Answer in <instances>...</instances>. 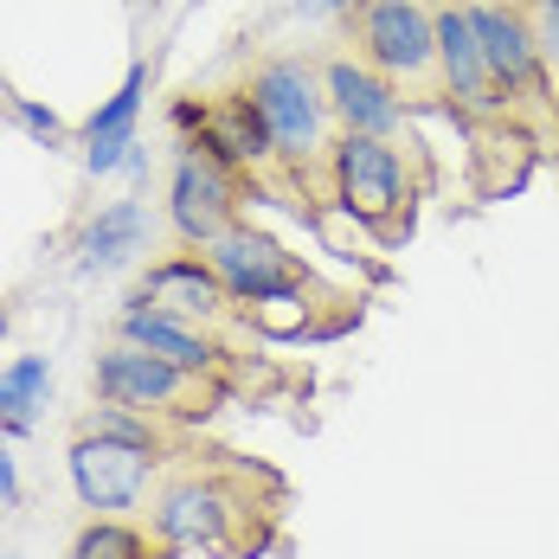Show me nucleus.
Here are the masks:
<instances>
[{
    "label": "nucleus",
    "mask_w": 559,
    "mask_h": 559,
    "mask_svg": "<svg viewBox=\"0 0 559 559\" xmlns=\"http://www.w3.org/2000/svg\"><path fill=\"white\" fill-rule=\"evenodd\" d=\"M469 7V26L483 39V58H489V78L508 104V122L527 135V142H547L559 129V97L547 84V64L534 52V33H527V13L521 0H463Z\"/></svg>",
    "instance_id": "obj_5"
},
{
    "label": "nucleus",
    "mask_w": 559,
    "mask_h": 559,
    "mask_svg": "<svg viewBox=\"0 0 559 559\" xmlns=\"http://www.w3.org/2000/svg\"><path fill=\"white\" fill-rule=\"evenodd\" d=\"M296 13H309V20H316V13H354V0H302Z\"/></svg>",
    "instance_id": "obj_22"
},
{
    "label": "nucleus",
    "mask_w": 559,
    "mask_h": 559,
    "mask_svg": "<svg viewBox=\"0 0 559 559\" xmlns=\"http://www.w3.org/2000/svg\"><path fill=\"white\" fill-rule=\"evenodd\" d=\"M7 335H13V309L0 302V347H7Z\"/></svg>",
    "instance_id": "obj_24"
},
{
    "label": "nucleus",
    "mask_w": 559,
    "mask_h": 559,
    "mask_svg": "<svg viewBox=\"0 0 559 559\" xmlns=\"http://www.w3.org/2000/svg\"><path fill=\"white\" fill-rule=\"evenodd\" d=\"M7 110H13V122L33 135V142H64V116L58 110H46V104H33V97H7Z\"/></svg>",
    "instance_id": "obj_20"
},
{
    "label": "nucleus",
    "mask_w": 559,
    "mask_h": 559,
    "mask_svg": "<svg viewBox=\"0 0 559 559\" xmlns=\"http://www.w3.org/2000/svg\"><path fill=\"white\" fill-rule=\"evenodd\" d=\"M258 116H264V129H271V148H277V174L309 200V213L322 206V200H335L329 193V168H335V110H329V84H322V64L302 52H271L258 58L251 71H245V84H238ZM296 200V206H302Z\"/></svg>",
    "instance_id": "obj_2"
},
{
    "label": "nucleus",
    "mask_w": 559,
    "mask_h": 559,
    "mask_svg": "<svg viewBox=\"0 0 559 559\" xmlns=\"http://www.w3.org/2000/svg\"><path fill=\"white\" fill-rule=\"evenodd\" d=\"M347 39H354V58H367L405 104L444 97V78H438V0H354Z\"/></svg>",
    "instance_id": "obj_4"
},
{
    "label": "nucleus",
    "mask_w": 559,
    "mask_h": 559,
    "mask_svg": "<svg viewBox=\"0 0 559 559\" xmlns=\"http://www.w3.org/2000/svg\"><path fill=\"white\" fill-rule=\"evenodd\" d=\"M148 58H135L129 71H122V84H116L110 97L91 110V122H84V174H122V162H129V148H135V122H142V104H148Z\"/></svg>",
    "instance_id": "obj_14"
},
{
    "label": "nucleus",
    "mask_w": 559,
    "mask_h": 559,
    "mask_svg": "<svg viewBox=\"0 0 559 559\" xmlns=\"http://www.w3.org/2000/svg\"><path fill=\"white\" fill-rule=\"evenodd\" d=\"M206 264L219 271V283L231 289L238 309H264V302H277V296L316 289V271H309L296 251H283L271 231H258V225H245V219L206 245Z\"/></svg>",
    "instance_id": "obj_8"
},
{
    "label": "nucleus",
    "mask_w": 559,
    "mask_h": 559,
    "mask_svg": "<svg viewBox=\"0 0 559 559\" xmlns=\"http://www.w3.org/2000/svg\"><path fill=\"white\" fill-rule=\"evenodd\" d=\"M0 559H20V554H0Z\"/></svg>",
    "instance_id": "obj_25"
},
{
    "label": "nucleus",
    "mask_w": 559,
    "mask_h": 559,
    "mask_svg": "<svg viewBox=\"0 0 559 559\" xmlns=\"http://www.w3.org/2000/svg\"><path fill=\"white\" fill-rule=\"evenodd\" d=\"M78 277H110L122 264H135L148 251V206L142 200H110L104 213H91L78 231Z\"/></svg>",
    "instance_id": "obj_15"
},
{
    "label": "nucleus",
    "mask_w": 559,
    "mask_h": 559,
    "mask_svg": "<svg viewBox=\"0 0 559 559\" xmlns=\"http://www.w3.org/2000/svg\"><path fill=\"white\" fill-rule=\"evenodd\" d=\"M46 399H52V360H46V354H13V360L0 367V438H7V444L33 438Z\"/></svg>",
    "instance_id": "obj_16"
},
{
    "label": "nucleus",
    "mask_w": 559,
    "mask_h": 559,
    "mask_svg": "<svg viewBox=\"0 0 559 559\" xmlns=\"http://www.w3.org/2000/svg\"><path fill=\"white\" fill-rule=\"evenodd\" d=\"M116 341H129V347H142V354H155V360H168V367H180V373H200V380L231 386V347L213 341V329H193V322H174V316H162V309L122 302Z\"/></svg>",
    "instance_id": "obj_13"
},
{
    "label": "nucleus",
    "mask_w": 559,
    "mask_h": 559,
    "mask_svg": "<svg viewBox=\"0 0 559 559\" xmlns=\"http://www.w3.org/2000/svg\"><path fill=\"white\" fill-rule=\"evenodd\" d=\"M187 148H200V155H213L219 168H231L245 187L251 180H271L277 174V148H271V129H264V116L258 104L245 97V91H225V97H206V110H200V129L187 135Z\"/></svg>",
    "instance_id": "obj_12"
},
{
    "label": "nucleus",
    "mask_w": 559,
    "mask_h": 559,
    "mask_svg": "<svg viewBox=\"0 0 559 559\" xmlns=\"http://www.w3.org/2000/svg\"><path fill=\"white\" fill-rule=\"evenodd\" d=\"M329 193H335V206L360 225L373 245L399 251V245L412 238L418 193H425L418 148H392V142H373V135H341L335 168H329Z\"/></svg>",
    "instance_id": "obj_3"
},
{
    "label": "nucleus",
    "mask_w": 559,
    "mask_h": 559,
    "mask_svg": "<svg viewBox=\"0 0 559 559\" xmlns=\"http://www.w3.org/2000/svg\"><path fill=\"white\" fill-rule=\"evenodd\" d=\"M71 431H84V438H110V444H129V450H148V456H162V463L180 450V425H162V418L129 412V405H104V399H97L91 412H78Z\"/></svg>",
    "instance_id": "obj_17"
},
{
    "label": "nucleus",
    "mask_w": 559,
    "mask_h": 559,
    "mask_svg": "<svg viewBox=\"0 0 559 559\" xmlns=\"http://www.w3.org/2000/svg\"><path fill=\"white\" fill-rule=\"evenodd\" d=\"M129 302H142V309H162L174 322H193V329H219L225 316L238 309L231 302V289L219 283V271L206 264V251H168V258H155L142 283H135V296Z\"/></svg>",
    "instance_id": "obj_11"
},
{
    "label": "nucleus",
    "mask_w": 559,
    "mask_h": 559,
    "mask_svg": "<svg viewBox=\"0 0 559 559\" xmlns=\"http://www.w3.org/2000/svg\"><path fill=\"white\" fill-rule=\"evenodd\" d=\"M521 13H527L534 52H540V64H547V84H554V97H559V0H521Z\"/></svg>",
    "instance_id": "obj_19"
},
{
    "label": "nucleus",
    "mask_w": 559,
    "mask_h": 559,
    "mask_svg": "<svg viewBox=\"0 0 559 559\" xmlns=\"http://www.w3.org/2000/svg\"><path fill=\"white\" fill-rule=\"evenodd\" d=\"M64 476H71V496L91 508V514L129 521L142 502H155V489H162V456L129 450V444H110V438H84V431H71Z\"/></svg>",
    "instance_id": "obj_7"
},
{
    "label": "nucleus",
    "mask_w": 559,
    "mask_h": 559,
    "mask_svg": "<svg viewBox=\"0 0 559 559\" xmlns=\"http://www.w3.org/2000/svg\"><path fill=\"white\" fill-rule=\"evenodd\" d=\"M20 502V469H13V444L0 438V508Z\"/></svg>",
    "instance_id": "obj_21"
},
{
    "label": "nucleus",
    "mask_w": 559,
    "mask_h": 559,
    "mask_svg": "<svg viewBox=\"0 0 559 559\" xmlns=\"http://www.w3.org/2000/svg\"><path fill=\"white\" fill-rule=\"evenodd\" d=\"M283 483L258 463H231L219 450L213 463H187L148 502V534L168 554H213V559H258L277 534Z\"/></svg>",
    "instance_id": "obj_1"
},
{
    "label": "nucleus",
    "mask_w": 559,
    "mask_h": 559,
    "mask_svg": "<svg viewBox=\"0 0 559 559\" xmlns=\"http://www.w3.org/2000/svg\"><path fill=\"white\" fill-rule=\"evenodd\" d=\"M122 174H129V180H148V148H142V142L129 148V162H122Z\"/></svg>",
    "instance_id": "obj_23"
},
{
    "label": "nucleus",
    "mask_w": 559,
    "mask_h": 559,
    "mask_svg": "<svg viewBox=\"0 0 559 559\" xmlns=\"http://www.w3.org/2000/svg\"><path fill=\"white\" fill-rule=\"evenodd\" d=\"M238 206H245V180L231 168H219L213 155L200 148H180L168 174V225L187 251H206L219 231L238 225Z\"/></svg>",
    "instance_id": "obj_9"
},
{
    "label": "nucleus",
    "mask_w": 559,
    "mask_h": 559,
    "mask_svg": "<svg viewBox=\"0 0 559 559\" xmlns=\"http://www.w3.org/2000/svg\"><path fill=\"white\" fill-rule=\"evenodd\" d=\"M91 392L104 405H129V412H148L162 425H206L213 412L225 405L219 380H200V373H180L168 360L129 347V341H110L91 354Z\"/></svg>",
    "instance_id": "obj_6"
},
{
    "label": "nucleus",
    "mask_w": 559,
    "mask_h": 559,
    "mask_svg": "<svg viewBox=\"0 0 559 559\" xmlns=\"http://www.w3.org/2000/svg\"><path fill=\"white\" fill-rule=\"evenodd\" d=\"M322 84H329V110H335L341 135H373V142H392V148H418V135L405 122V97L367 58L354 52L322 58Z\"/></svg>",
    "instance_id": "obj_10"
},
{
    "label": "nucleus",
    "mask_w": 559,
    "mask_h": 559,
    "mask_svg": "<svg viewBox=\"0 0 559 559\" xmlns=\"http://www.w3.org/2000/svg\"><path fill=\"white\" fill-rule=\"evenodd\" d=\"M71 559H174L148 527L135 521H110V514H91L78 534H71Z\"/></svg>",
    "instance_id": "obj_18"
}]
</instances>
